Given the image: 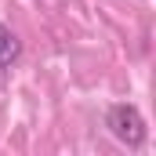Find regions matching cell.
<instances>
[{
  "mask_svg": "<svg viewBox=\"0 0 156 156\" xmlns=\"http://www.w3.org/2000/svg\"><path fill=\"white\" fill-rule=\"evenodd\" d=\"M18 58H22V44H18V37L0 22V69L18 66Z\"/></svg>",
  "mask_w": 156,
  "mask_h": 156,
  "instance_id": "2",
  "label": "cell"
},
{
  "mask_svg": "<svg viewBox=\"0 0 156 156\" xmlns=\"http://www.w3.org/2000/svg\"><path fill=\"white\" fill-rule=\"evenodd\" d=\"M105 127H109V134L116 138L120 145H127V149H142V142H145V120H142V113L131 102L113 105L105 113Z\"/></svg>",
  "mask_w": 156,
  "mask_h": 156,
  "instance_id": "1",
  "label": "cell"
}]
</instances>
